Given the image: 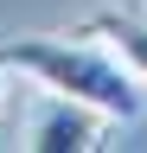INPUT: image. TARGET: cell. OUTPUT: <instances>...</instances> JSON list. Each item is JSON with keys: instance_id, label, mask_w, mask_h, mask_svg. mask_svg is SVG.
Masks as SVG:
<instances>
[{"instance_id": "obj_1", "label": "cell", "mask_w": 147, "mask_h": 153, "mask_svg": "<svg viewBox=\"0 0 147 153\" xmlns=\"http://www.w3.org/2000/svg\"><path fill=\"white\" fill-rule=\"evenodd\" d=\"M0 64L13 76H32L39 89H58V96H77V102L102 108L109 121H134L141 102H147L141 76L90 32H19V38H0Z\"/></svg>"}, {"instance_id": "obj_2", "label": "cell", "mask_w": 147, "mask_h": 153, "mask_svg": "<svg viewBox=\"0 0 147 153\" xmlns=\"http://www.w3.org/2000/svg\"><path fill=\"white\" fill-rule=\"evenodd\" d=\"M102 121H109L102 108L77 102V96L45 89V102L32 108L19 147H32V153H96V147H102Z\"/></svg>"}, {"instance_id": "obj_3", "label": "cell", "mask_w": 147, "mask_h": 153, "mask_svg": "<svg viewBox=\"0 0 147 153\" xmlns=\"http://www.w3.org/2000/svg\"><path fill=\"white\" fill-rule=\"evenodd\" d=\"M83 32L102 38V45L147 83V13H141V7H96V13L83 19Z\"/></svg>"}, {"instance_id": "obj_4", "label": "cell", "mask_w": 147, "mask_h": 153, "mask_svg": "<svg viewBox=\"0 0 147 153\" xmlns=\"http://www.w3.org/2000/svg\"><path fill=\"white\" fill-rule=\"evenodd\" d=\"M7 76H13V70H7V64H0V115H7V89H13V83H7Z\"/></svg>"}, {"instance_id": "obj_5", "label": "cell", "mask_w": 147, "mask_h": 153, "mask_svg": "<svg viewBox=\"0 0 147 153\" xmlns=\"http://www.w3.org/2000/svg\"><path fill=\"white\" fill-rule=\"evenodd\" d=\"M141 13H147V0H141Z\"/></svg>"}]
</instances>
